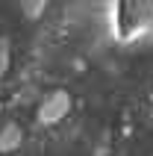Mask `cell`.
<instances>
[{"label":"cell","instance_id":"obj_4","mask_svg":"<svg viewBox=\"0 0 153 156\" xmlns=\"http://www.w3.org/2000/svg\"><path fill=\"white\" fill-rule=\"evenodd\" d=\"M18 6H21V15L27 21H38L47 9V0H18Z\"/></svg>","mask_w":153,"mask_h":156},{"label":"cell","instance_id":"obj_3","mask_svg":"<svg viewBox=\"0 0 153 156\" xmlns=\"http://www.w3.org/2000/svg\"><path fill=\"white\" fill-rule=\"evenodd\" d=\"M24 144V127L18 121H3L0 124V153H15Z\"/></svg>","mask_w":153,"mask_h":156},{"label":"cell","instance_id":"obj_2","mask_svg":"<svg viewBox=\"0 0 153 156\" xmlns=\"http://www.w3.org/2000/svg\"><path fill=\"white\" fill-rule=\"evenodd\" d=\"M71 106L74 103H71L68 91L65 88H53V91H47L38 100V106H35V121L41 124V127H56V124H62L68 118Z\"/></svg>","mask_w":153,"mask_h":156},{"label":"cell","instance_id":"obj_5","mask_svg":"<svg viewBox=\"0 0 153 156\" xmlns=\"http://www.w3.org/2000/svg\"><path fill=\"white\" fill-rule=\"evenodd\" d=\"M9 62H12V44H9L6 35H0V80L9 71Z\"/></svg>","mask_w":153,"mask_h":156},{"label":"cell","instance_id":"obj_1","mask_svg":"<svg viewBox=\"0 0 153 156\" xmlns=\"http://www.w3.org/2000/svg\"><path fill=\"white\" fill-rule=\"evenodd\" d=\"M115 24L121 38H136L153 27V0H115Z\"/></svg>","mask_w":153,"mask_h":156}]
</instances>
